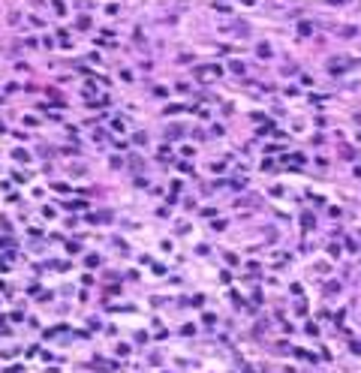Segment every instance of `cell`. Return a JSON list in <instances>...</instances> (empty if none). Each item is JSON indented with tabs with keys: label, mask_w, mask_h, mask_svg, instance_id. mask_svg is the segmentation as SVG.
I'll list each match as a JSON object with an SVG mask.
<instances>
[{
	"label": "cell",
	"mask_w": 361,
	"mask_h": 373,
	"mask_svg": "<svg viewBox=\"0 0 361 373\" xmlns=\"http://www.w3.org/2000/svg\"><path fill=\"white\" fill-rule=\"evenodd\" d=\"M331 3H343V0H331Z\"/></svg>",
	"instance_id": "6da1fadb"
}]
</instances>
